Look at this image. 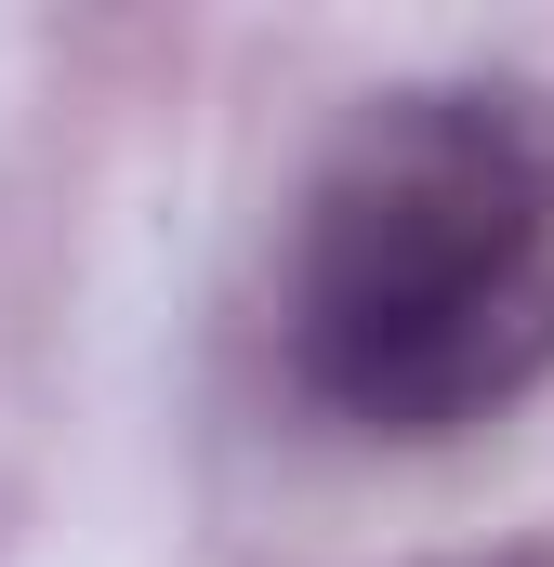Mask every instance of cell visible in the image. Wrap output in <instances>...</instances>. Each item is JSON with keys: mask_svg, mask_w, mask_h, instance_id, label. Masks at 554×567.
Instances as JSON below:
<instances>
[{"mask_svg": "<svg viewBox=\"0 0 554 567\" xmlns=\"http://www.w3.org/2000/svg\"><path fill=\"white\" fill-rule=\"evenodd\" d=\"M475 567H542V555H475Z\"/></svg>", "mask_w": 554, "mask_h": 567, "instance_id": "obj_2", "label": "cell"}, {"mask_svg": "<svg viewBox=\"0 0 554 567\" xmlns=\"http://www.w3.org/2000/svg\"><path fill=\"white\" fill-rule=\"evenodd\" d=\"M277 343L357 435H462L554 383V93H370L290 198Z\"/></svg>", "mask_w": 554, "mask_h": 567, "instance_id": "obj_1", "label": "cell"}]
</instances>
